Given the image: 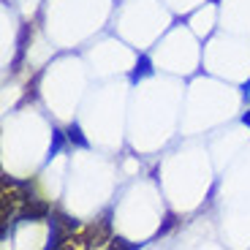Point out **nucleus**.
Returning a JSON list of instances; mask_svg holds the SVG:
<instances>
[{
	"mask_svg": "<svg viewBox=\"0 0 250 250\" xmlns=\"http://www.w3.org/2000/svg\"><path fill=\"white\" fill-rule=\"evenodd\" d=\"M150 74H152V62H150L147 55H142L136 60V68H133V74H131V82H139V79H144V76H150Z\"/></svg>",
	"mask_w": 250,
	"mask_h": 250,
	"instance_id": "obj_1",
	"label": "nucleus"
},
{
	"mask_svg": "<svg viewBox=\"0 0 250 250\" xmlns=\"http://www.w3.org/2000/svg\"><path fill=\"white\" fill-rule=\"evenodd\" d=\"M68 139H71V142H76V144H79V147H84V150H87V147H90V142H87V139H84V136H82V128H79V125H71V128H68Z\"/></svg>",
	"mask_w": 250,
	"mask_h": 250,
	"instance_id": "obj_2",
	"label": "nucleus"
},
{
	"mask_svg": "<svg viewBox=\"0 0 250 250\" xmlns=\"http://www.w3.org/2000/svg\"><path fill=\"white\" fill-rule=\"evenodd\" d=\"M60 150H62V133L55 131V144H52V150H49V158H55Z\"/></svg>",
	"mask_w": 250,
	"mask_h": 250,
	"instance_id": "obj_3",
	"label": "nucleus"
},
{
	"mask_svg": "<svg viewBox=\"0 0 250 250\" xmlns=\"http://www.w3.org/2000/svg\"><path fill=\"white\" fill-rule=\"evenodd\" d=\"M242 90H245V98H248V104H250V82H248V84H245Z\"/></svg>",
	"mask_w": 250,
	"mask_h": 250,
	"instance_id": "obj_4",
	"label": "nucleus"
},
{
	"mask_svg": "<svg viewBox=\"0 0 250 250\" xmlns=\"http://www.w3.org/2000/svg\"><path fill=\"white\" fill-rule=\"evenodd\" d=\"M242 123H245V125H248V128H250V112H245V117H242Z\"/></svg>",
	"mask_w": 250,
	"mask_h": 250,
	"instance_id": "obj_5",
	"label": "nucleus"
}]
</instances>
